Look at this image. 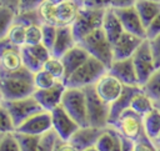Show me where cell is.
Returning <instances> with one entry per match:
<instances>
[{"mask_svg": "<svg viewBox=\"0 0 160 151\" xmlns=\"http://www.w3.org/2000/svg\"><path fill=\"white\" fill-rule=\"evenodd\" d=\"M36 91L34 72L25 66L14 71L0 70V100H20Z\"/></svg>", "mask_w": 160, "mask_h": 151, "instance_id": "obj_1", "label": "cell"}, {"mask_svg": "<svg viewBox=\"0 0 160 151\" xmlns=\"http://www.w3.org/2000/svg\"><path fill=\"white\" fill-rule=\"evenodd\" d=\"M105 72H108V66L98 59L90 56L75 72L69 76V79L65 81V85L66 87L75 89H85L89 86H94Z\"/></svg>", "mask_w": 160, "mask_h": 151, "instance_id": "obj_2", "label": "cell"}, {"mask_svg": "<svg viewBox=\"0 0 160 151\" xmlns=\"http://www.w3.org/2000/svg\"><path fill=\"white\" fill-rule=\"evenodd\" d=\"M80 46H82L90 56L98 59L104 65L109 66L114 61V54H112V44L105 35L102 29H98L94 32L85 36L82 40L78 42Z\"/></svg>", "mask_w": 160, "mask_h": 151, "instance_id": "obj_3", "label": "cell"}, {"mask_svg": "<svg viewBox=\"0 0 160 151\" xmlns=\"http://www.w3.org/2000/svg\"><path fill=\"white\" fill-rule=\"evenodd\" d=\"M61 106L64 110L78 122V125L88 126V105H86V95L84 89H75V87H66Z\"/></svg>", "mask_w": 160, "mask_h": 151, "instance_id": "obj_4", "label": "cell"}, {"mask_svg": "<svg viewBox=\"0 0 160 151\" xmlns=\"http://www.w3.org/2000/svg\"><path fill=\"white\" fill-rule=\"evenodd\" d=\"M88 105V121L90 126L108 129L110 117V104L105 102L95 91L94 86L84 89Z\"/></svg>", "mask_w": 160, "mask_h": 151, "instance_id": "obj_5", "label": "cell"}, {"mask_svg": "<svg viewBox=\"0 0 160 151\" xmlns=\"http://www.w3.org/2000/svg\"><path fill=\"white\" fill-rule=\"evenodd\" d=\"M105 10L106 9H90L85 6L81 7L75 22L71 26L78 42L95 30L101 29Z\"/></svg>", "mask_w": 160, "mask_h": 151, "instance_id": "obj_6", "label": "cell"}, {"mask_svg": "<svg viewBox=\"0 0 160 151\" xmlns=\"http://www.w3.org/2000/svg\"><path fill=\"white\" fill-rule=\"evenodd\" d=\"M0 105L5 107L11 115L16 129L32 115L44 110L38 100L34 97V95L20 100H0Z\"/></svg>", "mask_w": 160, "mask_h": 151, "instance_id": "obj_7", "label": "cell"}, {"mask_svg": "<svg viewBox=\"0 0 160 151\" xmlns=\"http://www.w3.org/2000/svg\"><path fill=\"white\" fill-rule=\"evenodd\" d=\"M131 59H132V62H134V66L138 74L139 84L140 86H142L154 74V71L158 69L152 51H151V46L148 39L142 41V44L131 56Z\"/></svg>", "mask_w": 160, "mask_h": 151, "instance_id": "obj_8", "label": "cell"}, {"mask_svg": "<svg viewBox=\"0 0 160 151\" xmlns=\"http://www.w3.org/2000/svg\"><path fill=\"white\" fill-rule=\"evenodd\" d=\"M111 127H114L119 132V135H121L122 137L129 139L134 142L136 140H139L145 134L142 116L134 112L131 109H129L124 114H121V116L118 119L115 125Z\"/></svg>", "mask_w": 160, "mask_h": 151, "instance_id": "obj_9", "label": "cell"}, {"mask_svg": "<svg viewBox=\"0 0 160 151\" xmlns=\"http://www.w3.org/2000/svg\"><path fill=\"white\" fill-rule=\"evenodd\" d=\"M96 94L108 104H112L122 94L125 85L109 71L105 72L94 85Z\"/></svg>", "mask_w": 160, "mask_h": 151, "instance_id": "obj_10", "label": "cell"}, {"mask_svg": "<svg viewBox=\"0 0 160 151\" xmlns=\"http://www.w3.org/2000/svg\"><path fill=\"white\" fill-rule=\"evenodd\" d=\"M50 114H51V121H52V130L56 132L59 139L70 140V137L80 127L78 122L64 110L61 105L55 107L52 111H50Z\"/></svg>", "mask_w": 160, "mask_h": 151, "instance_id": "obj_11", "label": "cell"}, {"mask_svg": "<svg viewBox=\"0 0 160 151\" xmlns=\"http://www.w3.org/2000/svg\"><path fill=\"white\" fill-rule=\"evenodd\" d=\"M21 47L14 45L8 39H0V70L14 71L22 67Z\"/></svg>", "mask_w": 160, "mask_h": 151, "instance_id": "obj_12", "label": "cell"}, {"mask_svg": "<svg viewBox=\"0 0 160 151\" xmlns=\"http://www.w3.org/2000/svg\"><path fill=\"white\" fill-rule=\"evenodd\" d=\"M52 130V121L50 111H40L22 122L15 132L25 134V135H42L48 131Z\"/></svg>", "mask_w": 160, "mask_h": 151, "instance_id": "obj_13", "label": "cell"}, {"mask_svg": "<svg viewBox=\"0 0 160 151\" xmlns=\"http://www.w3.org/2000/svg\"><path fill=\"white\" fill-rule=\"evenodd\" d=\"M116 15L119 16L122 27L126 32H131L134 35H138L142 39H146V29L145 25L135 9V6H129V7H120V9H114Z\"/></svg>", "mask_w": 160, "mask_h": 151, "instance_id": "obj_14", "label": "cell"}, {"mask_svg": "<svg viewBox=\"0 0 160 151\" xmlns=\"http://www.w3.org/2000/svg\"><path fill=\"white\" fill-rule=\"evenodd\" d=\"M82 2L80 0H66L54 6V25L55 26H72L75 22Z\"/></svg>", "mask_w": 160, "mask_h": 151, "instance_id": "obj_15", "label": "cell"}, {"mask_svg": "<svg viewBox=\"0 0 160 151\" xmlns=\"http://www.w3.org/2000/svg\"><path fill=\"white\" fill-rule=\"evenodd\" d=\"M144 40L145 39H142L138 35L124 31L122 35L112 44L114 61L131 57L135 54V51L139 49V46L142 44Z\"/></svg>", "mask_w": 160, "mask_h": 151, "instance_id": "obj_16", "label": "cell"}, {"mask_svg": "<svg viewBox=\"0 0 160 151\" xmlns=\"http://www.w3.org/2000/svg\"><path fill=\"white\" fill-rule=\"evenodd\" d=\"M108 71L112 74L115 77H118L124 85L126 86H140L138 74L132 62V59H122V60H115L109 66Z\"/></svg>", "mask_w": 160, "mask_h": 151, "instance_id": "obj_17", "label": "cell"}, {"mask_svg": "<svg viewBox=\"0 0 160 151\" xmlns=\"http://www.w3.org/2000/svg\"><path fill=\"white\" fill-rule=\"evenodd\" d=\"M106 129H100V127H94V126H81L78 129V131L70 137V142L79 150V151H85L88 149L95 147L98 140L100 136L105 132Z\"/></svg>", "mask_w": 160, "mask_h": 151, "instance_id": "obj_18", "label": "cell"}, {"mask_svg": "<svg viewBox=\"0 0 160 151\" xmlns=\"http://www.w3.org/2000/svg\"><path fill=\"white\" fill-rule=\"evenodd\" d=\"M65 90L66 85L64 82H59L50 89H36V91L34 92V97L38 100V102L45 111H52L55 107L61 105Z\"/></svg>", "mask_w": 160, "mask_h": 151, "instance_id": "obj_19", "label": "cell"}, {"mask_svg": "<svg viewBox=\"0 0 160 151\" xmlns=\"http://www.w3.org/2000/svg\"><path fill=\"white\" fill-rule=\"evenodd\" d=\"M141 90V86H126L118 100L110 104V117H109V127L114 126L118 119L124 114L126 110L130 109L132 97Z\"/></svg>", "mask_w": 160, "mask_h": 151, "instance_id": "obj_20", "label": "cell"}, {"mask_svg": "<svg viewBox=\"0 0 160 151\" xmlns=\"http://www.w3.org/2000/svg\"><path fill=\"white\" fill-rule=\"evenodd\" d=\"M76 45L78 41L75 39L71 26H59L56 39L51 49V55L55 57H61Z\"/></svg>", "mask_w": 160, "mask_h": 151, "instance_id": "obj_21", "label": "cell"}, {"mask_svg": "<svg viewBox=\"0 0 160 151\" xmlns=\"http://www.w3.org/2000/svg\"><path fill=\"white\" fill-rule=\"evenodd\" d=\"M89 57H90L89 52L82 46H80L79 44L76 46H74L71 50H69L64 56L60 57L62 64H64V67H65V80H64V84L69 79V76L72 72H75Z\"/></svg>", "mask_w": 160, "mask_h": 151, "instance_id": "obj_22", "label": "cell"}, {"mask_svg": "<svg viewBox=\"0 0 160 151\" xmlns=\"http://www.w3.org/2000/svg\"><path fill=\"white\" fill-rule=\"evenodd\" d=\"M101 29L104 30L105 35L108 36V39L110 40L111 44H114L125 31L122 27V24L119 19V16L116 15L114 7H108L105 10V15H104V21H102V26Z\"/></svg>", "mask_w": 160, "mask_h": 151, "instance_id": "obj_23", "label": "cell"}, {"mask_svg": "<svg viewBox=\"0 0 160 151\" xmlns=\"http://www.w3.org/2000/svg\"><path fill=\"white\" fill-rule=\"evenodd\" d=\"M134 6L142 20L145 29L151 22V20L160 14V2L154 0H138Z\"/></svg>", "mask_w": 160, "mask_h": 151, "instance_id": "obj_24", "label": "cell"}, {"mask_svg": "<svg viewBox=\"0 0 160 151\" xmlns=\"http://www.w3.org/2000/svg\"><path fill=\"white\" fill-rule=\"evenodd\" d=\"M155 101L146 94L142 91V87L141 90L132 97V101H131V105H130V109L139 114L140 116H145L148 115L149 112H151L154 109H155Z\"/></svg>", "mask_w": 160, "mask_h": 151, "instance_id": "obj_25", "label": "cell"}, {"mask_svg": "<svg viewBox=\"0 0 160 151\" xmlns=\"http://www.w3.org/2000/svg\"><path fill=\"white\" fill-rule=\"evenodd\" d=\"M144 120V131L151 139L155 140L160 134V110L154 109L151 112L142 117Z\"/></svg>", "mask_w": 160, "mask_h": 151, "instance_id": "obj_26", "label": "cell"}, {"mask_svg": "<svg viewBox=\"0 0 160 151\" xmlns=\"http://www.w3.org/2000/svg\"><path fill=\"white\" fill-rule=\"evenodd\" d=\"M141 87H142V91L146 92L154 101L160 99V66L154 71L150 79Z\"/></svg>", "mask_w": 160, "mask_h": 151, "instance_id": "obj_27", "label": "cell"}, {"mask_svg": "<svg viewBox=\"0 0 160 151\" xmlns=\"http://www.w3.org/2000/svg\"><path fill=\"white\" fill-rule=\"evenodd\" d=\"M16 11L0 5V39L4 37L15 22Z\"/></svg>", "mask_w": 160, "mask_h": 151, "instance_id": "obj_28", "label": "cell"}, {"mask_svg": "<svg viewBox=\"0 0 160 151\" xmlns=\"http://www.w3.org/2000/svg\"><path fill=\"white\" fill-rule=\"evenodd\" d=\"M42 69L46 70L48 72H50L59 81L64 82V80H65V67H64V64H62L60 57L51 56L49 60H46L44 62Z\"/></svg>", "mask_w": 160, "mask_h": 151, "instance_id": "obj_29", "label": "cell"}, {"mask_svg": "<svg viewBox=\"0 0 160 151\" xmlns=\"http://www.w3.org/2000/svg\"><path fill=\"white\" fill-rule=\"evenodd\" d=\"M25 36H26V27L24 25L14 22V25L10 27V30L8 31V34L4 37L8 39L14 45H16L19 47H22L25 45Z\"/></svg>", "mask_w": 160, "mask_h": 151, "instance_id": "obj_30", "label": "cell"}, {"mask_svg": "<svg viewBox=\"0 0 160 151\" xmlns=\"http://www.w3.org/2000/svg\"><path fill=\"white\" fill-rule=\"evenodd\" d=\"M61 81H59L56 77H54L50 72H48L46 70L41 69L40 71L34 74V84L36 89H50L52 86H55L56 84H59Z\"/></svg>", "mask_w": 160, "mask_h": 151, "instance_id": "obj_31", "label": "cell"}, {"mask_svg": "<svg viewBox=\"0 0 160 151\" xmlns=\"http://www.w3.org/2000/svg\"><path fill=\"white\" fill-rule=\"evenodd\" d=\"M15 22L24 25L25 27L31 25H41V19L39 15V10H30V11H18L15 16Z\"/></svg>", "mask_w": 160, "mask_h": 151, "instance_id": "obj_32", "label": "cell"}, {"mask_svg": "<svg viewBox=\"0 0 160 151\" xmlns=\"http://www.w3.org/2000/svg\"><path fill=\"white\" fill-rule=\"evenodd\" d=\"M21 57H22V64H24V66L28 69V70H30L31 72H38V71H40L41 69H42V66H44V62L42 61H40L38 57H35L29 50H28V47L26 46H22L21 47Z\"/></svg>", "mask_w": 160, "mask_h": 151, "instance_id": "obj_33", "label": "cell"}, {"mask_svg": "<svg viewBox=\"0 0 160 151\" xmlns=\"http://www.w3.org/2000/svg\"><path fill=\"white\" fill-rule=\"evenodd\" d=\"M15 135L20 144L21 151H38L40 135H25L19 132H15Z\"/></svg>", "mask_w": 160, "mask_h": 151, "instance_id": "obj_34", "label": "cell"}, {"mask_svg": "<svg viewBox=\"0 0 160 151\" xmlns=\"http://www.w3.org/2000/svg\"><path fill=\"white\" fill-rule=\"evenodd\" d=\"M0 151H21L15 132L0 134Z\"/></svg>", "mask_w": 160, "mask_h": 151, "instance_id": "obj_35", "label": "cell"}, {"mask_svg": "<svg viewBox=\"0 0 160 151\" xmlns=\"http://www.w3.org/2000/svg\"><path fill=\"white\" fill-rule=\"evenodd\" d=\"M41 25H31V26L26 27V36H25V45L26 46H32V45H38V44L42 42V27H41Z\"/></svg>", "mask_w": 160, "mask_h": 151, "instance_id": "obj_36", "label": "cell"}, {"mask_svg": "<svg viewBox=\"0 0 160 151\" xmlns=\"http://www.w3.org/2000/svg\"><path fill=\"white\" fill-rule=\"evenodd\" d=\"M15 131H16V126L14 124L11 115L8 112L5 107L0 105V134H8Z\"/></svg>", "mask_w": 160, "mask_h": 151, "instance_id": "obj_37", "label": "cell"}, {"mask_svg": "<svg viewBox=\"0 0 160 151\" xmlns=\"http://www.w3.org/2000/svg\"><path fill=\"white\" fill-rule=\"evenodd\" d=\"M42 44L51 51L55 39H56V34H58V26L55 25H49V24H42Z\"/></svg>", "mask_w": 160, "mask_h": 151, "instance_id": "obj_38", "label": "cell"}, {"mask_svg": "<svg viewBox=\"0 0 160 151\" xmlns=\"http://www.w3.org/2000/svg\"><path fill=\"white\" fill-rule=\"evenodd\" d=\"M134 151H159V149L155 146L154 141L146 134H144L134 142Z\"/></svg>", "mask_w": 160, "mask_h": 151, "instance_id": "obj_39", "label": "cell"}, {"mask_svg": "<svg viewBox=\"0 0 160 151\" xmlns=\"http://www.w3.org/2000/svg\"><path fill=\"white\" fill-rule=\"evenodd\" d=\"M26 46V45H25ZM28 47V50L35 56V57H38L40 61H42V62H45L46 60H49L52 55H51V51L41 42V44H38V45H32V46H26Z\"/></svg>", "mask_w": 160, "mask_h": 151, "instance_id": "obj_40", "label": "cell"}, {"mask_svg": "<svg viewBox=\"0 0 160 151\" xmlns=\"http://www.w3.org/2000/svg\"><path fill=\"white\" fill-rule=\"evenodd\" d=\"M160 35V14L151 20V22L146 26V39L151 40Z\"/></svg>", "mask_w": 160, "mask_h": 151, "instance_id": "obj_41", "label": "cell"}, {"mask_svg": "<svg viewBox=\"0 0 160 151\" xmlns=\"http://www.w3.org/2000/svg\"><path fill=\"white\" fill-rule=\"evenodd\" d=\"M45 0H20L18 11H30V10H38Z\"/></svg>", "mask_w": 160, "mask_h": 151, "instance_id": "obj_42", "label": "cell"}, {"mask_svg": "<svg viewBox=\"0 0 160 151\" xmlns=\"http://www.w3.org/2000/svg\"><path fill=\"white\" fill-rule=\"evenodd\" d=\"M82 6L90 9H108L111 6V0H82Z\"/></svg>", "mask_w": 160, "mask_h": 151, "instance_id": "obj_43", "label": "cell"}, {"mask_svg": "<svg viewBox=\"0 0 160 151\" xmlns=\"http://www.w3.org/2000/svg\"><path fill=\"white\" fill-rule=\"evenodd\" d=\"M149 42H150V46H151V51H152L156 66L159 67L160 66V35H158L156 37L149 40Z\"/></svg>", "mask_w": 160, "mask_h": 151, "instance_id": "obj_44", "label": "cell"}, {"mask_svg": "<svg viewBox=\"0 0 160 151\" xmlns=\"http://www.w3.org/2000/svg\"><path fill=\"white\" fill-rule=\"evenodd\" d=\"M54 151H79V150L69 140L58 139V141L55 144V147H54Z\"/></svg>", "mask_w": 160, "mask_h": 151, "instance_id": "obj_45", "label": "cell"}, {"mask_svg": "<svg viewBox=\"0 0 160 151\" xmlns=\"http://www.w3.org/2000/svg\"><path fill=\"white\" fill-rule=\"evenodd\" d=\"M138 0H111V7L120 9V7H129L134 6Z\"/></svg>", "mask_w": 160, "mask_h": 151, "instance_id": "obj_46", "label": "cell"}, {"mask_svg": "<svg viewBox=\"0 0 160 151\" xmlns=\"http://www.w3.org/2000/svg\"><path fill=\"white\" fill-rule=\"evenodd\" d=\"M121 137V151H134V141L125 139L120 135Z\"/></svg>", "mask_w": 160, "mask_h": 151, "instance_id": "obj_47", "label": "cell"}, {"mask_svg": "<svg viewBox=\"0 0 160 151\" xmlns=\"http://www.w3.org/2000/svg\"><path fill=\"white\" fill-rule=\"evenodd\" d=\"M19 2H20V0H0L1 6L10 7V9L15 10L16 12H18V9H19Z\"/></svg>", "mask_w": 160, "mask_h": 151, "instance_id": "obj_48", "label": "cell"}, {"mask_svg": "<svg viewBox=\"0 0 160 151\" xmlns=\"http://www.w3.org/2000/svg\"><path fill=\"white\" fill-rule=\"evenodd\" d=\"M152 141H154L155 146H156V147H158V149L160 150V134H159V136H158V137H156L155 140H152Z\"/></svg>", "mask_w": 160, "mask_h": 151, "instance_id": "obj_49", "label": "cell"}, {"mask_svg": "<svg viewBox=\"0 0 160 151\" xmlns=\"http://www.w3.org/2000/svg\"><path fill=\"white\" fill-rule=\"evenodd\" d=\"M45 1H49V2H51V4H54V5H58V4L64 2V1H66V0H45Z\"/></svg>", "mask_w": 160, "mask_h": 151, "instance_id": "obj_50", "label": "cell"}, {"mask_svg": "<svg viewBox=\"0 0 160 151\" xmlns=\"http://www.w3.org/2000/svg\"><path fill=\"white\" fill-rule=\"evenodd\" d=\"M155 106H156V109H159V110H160V99L155 101Z\"/></svg>", "mask_w": 160, "mask_h": 151, "instance_id": "obj_51", "label": "cell"}, {"mask_svg": "<svg viewBox=\"0 0 160 151\" xmlns=\"http://www.w3.org/2000/svg\"><path fill=\"white\" fill-rule=\"evenodd\" d=\"M85 151H99L96 147H91V149H88V150H85Z\"/></svg>", "mask_w": 160, "mask_h": 151, "instance_id": "obj_52", "label": "cell"}, {"mask_svg": "<svg viewBox=\"0 0 160 151\" xmlns=\"http://www.w3.org/2000/svg\"><path fill=\"white\" fill-rule=\"evenodd\" d=\"M154 1H158V2H160V0H154Z\"/></svg>", "mask_w": 160, "mask_h": 151, "instance_id": "obj_53", "label": "cell"}, {"mask_svg": "<svg viewBox=\"0 0 160 151\" xmlns=\"http://www.w3.org/2000/svg\"><path fill=\"white\" fill-rule=\"evenodd\" d=\"M80 1H81V2H82V0H80Z\"/></svg>", "mask_w": 160, "mask_h": 151, "instance_id": "obj_54", "label": "cell"}, {"mask_svg": "<svg viewBox=\"0 0 160 151\" xmlns=\"http://www.w3.org/2000/svg\"><path fill=\"white\" fill-rule=\"evenodd\" d=\"M159 151H160V150H159Z\"/></svg>", "mask_w": 160, "mask_h": 151, "instance_id": "obj_55", "label": "cell"}]
</instances>
